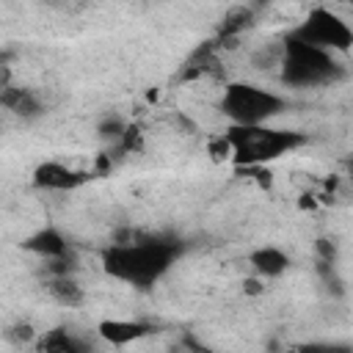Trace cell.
I'll list each match as a JSON object with an SVG mask.
<instances>
[{
    "instance_id": "6da1fadb",
    "label": "cell",
    "mask_w": 353,
    "mask_h": 353,
    "mask_svg": "<svg viewBox=\"0 0 353 353\" xmlns=\"http://www.w3.org/2000/svg\"><path fill=\"white\" fill-rule=\"evenodd\" d=\"M185 254V243L174 234H132L130 240H113L99 251L102 270L138 290L154 287L168 268Z\"/></svg>"
},
{
    "instance_id": "7a4b0ae2",
    "label": "cell",
    "mask_w": 353,
    "mask_h": 353,
    "mask_svg": "<svg viewBox=\"0 0 353 353\" xmlns=\"http://www.w3.org/2000/svg\"><path fill=\"white\" fill-rule=\"evenodd\" d=\"M226 138L232 143V160L243 168L273 163V160L301 149L303 143H309V138L303 132L276 130L268 124H232L226 130Z\"/></svg>"
},
{
    "instance_id": "3957f363",
    "label": "cell",
    "mask_w": 353,
    "mask_h": 353,
    "mask_svg": "<svg viewBox=\"0 0 353 353\" xmlns=\"http://www.w3.org/2000/svg\"><path fill=\"white\" fill-rule=\"evenodd\" d=\"M279 66H281V80L292 88H317L345 77V69L342 63L334 61V52L314 47L292 33L281 44Z\"/></svg>"
},
{
    "instance_id": "277c9868",
    "label": "cell",
    "mask_w": 353,
    "mask_h": 353,
    "mask_svg": "<svg viewBox=\"0 0 353 353\" xmlns=\"http://www.w3.org/2000/svg\"><path fill=\"white\" fill-rule=\"evenodd\" d=\"M218 108L232 124H268L287 110V99L254 83H229Z\"/></svg>"
},
{
    "instance_id": "5b68a950",
    "label": "cell",
    "mask_w": 353,
    "mask_h": 353,
    "mask_svg": "<svg viewBox=\"0 0 353 353\" xmlns=\"http://www.w3.org/2000/svg\"><path fill=\"white\" fill-rule=\"evenodd\" d=\"M292 36L314 44V47H323L328 52H347L353 47V28L331 8H312L306 14V19L292 30Z\"/></svg>"
},
{
    "instance_id": "8992f818",
    "label": "cell",
    "mask_w": 353,
    "mask_h": 353,
    "mask_svg": "<svg viewBox=\"0 0 353 353\" xmlns=\"http://www.w3.org/2000/svg\"><path fill=\"white\" fill-rule=\"evenodd\" d=\"M91 176L85 171H74L58 160H44L33 168V185L39 190H55V193H69L77 190L88 182Z\"/></svg>"
},
{
    "instance_id": "52a82bcc",
    "label": "cell",
    "mask_w": 353,
    "mask_h": 353,
    "mask_svg": "<svg viewBox=\"0 0 353 353\" xmlns=\"http://www.w3.org/2000/svg\"><path fill=\"white\" fill-rule=\"evenodd\" d=\"M22 251L36 254V256H41L44 262H47V259L66 256V254H74L69 237H66L58 226H41V229H36L33 234H28V237L22 240Z\"/></svg>"
},
{
    "instance_id": "ba28073f",
    "label": "cell",
    "mask_w": 353,
    "mask_h": 353,
    "mask_svg": "<svg viewBox=\"0 0 353 353\" xmlns=\"http://www.w3.org/2000/svg\"><path fill=\"white\" fill-rule=\"evenodd\" d=\"M0 105L6 110H11L17 119H22V121H33V119L44 116L41 97L28 85H11V83L0 85Z\"/></svg>"
},
{
    "instance_id": "9c48e42d",
    "label": "cell",
    "mask_w": 353,
    "mask_h": 353,
    "mask_svg": "<svg viewBox=\"0 0 353 353\" xmlns=\"http://www.w3.org/2000/svg\"><path fill=\"white\" fill-rule=\"evenodd\" d=\"M152 331H154L152 323H143V320H102L97 325V334L113 347H124L130 342H138V339L149 336Z\"/></svg>"
},
{
    "instance_id": "30bf717a",
    "label": "cell",
    "mask_w": 353,
    "mask_h": 353,
    "mask_svg": "<svg viewBox=\"0 0 353 353\" xmlns=\"http://www.w3.org/2000/svg\"><path fill=\"white\" fill-rule=\"evenodd\" d=\"M248 265H251L254 276H259V279H279L292 265V259L279 245H259L248 254Z\"/></svg>"
},
{
    "instance_id": "8fae6325",
    "label": "cell",
    "mask_w": 353,
    "mask_h": 353,
    "mask_svg": "<svg viewBox=\"0 0 353 353\" xmlns=\"http://www.w3.org/2000/svg\"><path fill=\"white\" fill-rule=\"evenodd\" d=\"M254 19H256V8H254L251 3H245V6H234V8H229V11L223 14L215 39H218L223 47H229L237 36H243V33L254 25Z\"/></svg>"
},
{
    "instance_id": "7c38bea8",
    "label": "cell",
    "mask_w": 353,
    "mask_h": 353,
    "mask_svg": "<svg viewBox=\"0 0 353 353\" xmlns=\"http://www.w3.org/2000/svg\"><path fill=\"white\" fill-rule=\"evenodd\" d=\"M36 350H41V353H85L88 350V342L80 339V336H74L69 328L58 325V328H50L47 334L39 336Z\"/></svg>"
},
{
    "instance_id": "4fadbf2b",
    "label": "cell",
    "mask_w": 353,
    "mask_h": 353,
    "mask_svg": "<svg viewBox=\"0 0 353 353\" xmlns=\"http://www.w3.org/2000/svg\"><path fill=\"white\" fill-rule=\"evenodd\" d=\"M47 292L55 303L66 306V309H74V306H83L85 303V290L80 287V281L74 279V273H66V276H50L47 281Z\"/></svg>"
},
{
    "instance_id": "5bb4252c",
    "label": "cell",
    "mask_w": 353,
    "mask_h": 353,
    "mask_svg": "<svg viewBox=\"0 0 353 353\" xmlns=\"http://www.w3.org/2000/svg\"><path fill=\"white\" fill-rule=\"evenodd\" d=\"M127 124H130V121H124L121 116L110 113V116H105V119L97 124V135H99V141H102L105 146H116V143L121 141V135H124Z\"/></svg>"
},
{
    "instance_id": "9a60e30c",
    "label": "cell",
    "mask_w": 353,
    "mask_h": 353,
    "mask_svg": "<svg viewBox=\"0 0 353 353\" xmlns=\"http://www.w3.org/2000/svg\"><path fill=\"white\" fill-rule=\"evenodd\" d=\"M314 270L320 276V284L325 287V292H331L334 298L345 295V284L336 273V262H325V259H314Z\"/></svg>"
},
{
    "instance_id": "2e32d148",
    "label": "cell",
    "mask_w": 353,
    "mask_h": 353,
    "mask_svg": "<svg viewBox=\"0 0 353 353\" xmlns=\"http://www.w3.org/2000/svg\"><path fill=\"white\" fill-rule=\"evenodd\" d=\"M110 149H116V152H121V154H135V152H141V149H143V132H141V127H138V124H127L121 141H119L116 146H110Z\"/></svg>"
},
{
    "instance_id": "e0dca14e",
    "label": "cell",
    "mask_w": 353,
    "mask_h": 353,
    "mask_svg": "<svg viewBox=\"0 0 353 353\" xmlns=\"http://www.w3.org/2000/svg\"><path fill=\"white\" fill-rule=\"evenodd\" d=\"M314 251H317V259L336 262V243H334V240H328V237H317Z\"/></svg>"
},
{
    "instance_id": "ac0fdd59",
    "label": "cell",
    "mask_w": 353,
    "mask_h": 353,
    "mask_svg": "<svg viewBox=\"0 0 353 353\" xmlns=\"http://www.w3.org/2000/svg\"><path fill=\"white\" fill-rule=\"evenodd\" d=\"M6 339H8V342H14V345L30 342V339H33V328H30L28 323H19V325H14L11 331H6Z\"/></svg>"
},
{
    "instance_id": "d6986e66",
    "label": "cell",
    "mask_w": 353,
    "mask_h": 353,
    "mask_svg": "<svg viewBox=\"0 0 353 353\" xmlns=\"http://www.w3.org/2000/svg\"><path fill=\"white\" fill-rule=\"evenodd\" d=\"M262 281H265V279H259V276L245 279V287H243V290H245L248 295H259V292H262Z\"/></svg>"
},
{
    "instance_id": "ffe728a7",
    "label": "cell",
    "mask_w": 353,
    "mask_h": 353,
    "mask_svg": "<svg viewBox=\"0 0 353 353\" xmlns=\"http://www.w3.org/2000/svg\"><path fill=\"white\" fill-rule=\"evenodd\" d=\"M268 3H270V0H251V6H254V8H256V11H259V8H262V6H268Z\"/></svg>"
},
{
    "instance_id": "44dd1931",
    "label": "cell",
    "mask_w": 353,
    "mask_h": 353,
    "mask_svg": "<svg viewBox=\"0 0 353 353\" xmlns=\"http://www.w3.org/2000/svg\"><path fill=\"white\" fill-rule=\"evenodd\" d=\"M347 168H350V174H353V157H350V160H347Z\"/></svg>"
}]
</instances>
